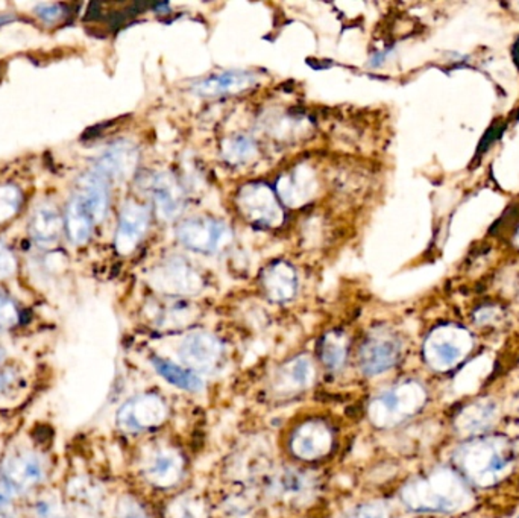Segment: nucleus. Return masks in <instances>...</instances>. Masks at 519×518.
I'll list each match as a JSON object with an SVG mask.
<instances>
[{
  "mask_svg": "<svg viewBox=\"0 0 519 518\" xmlns=\"http://www.w3.org/2000/svg\"><path fill=\"white\" fill-rule=\"evenodd\" d=\"M457 465L474 484L490 486L503 479L514 465V451L497 436L479 438L461 447Z\"/></svg>",
  "mask_w": 519,
  "mask_h": 518,
  "instance_id": "obj_1",
  "label": "nucleus"
},
{
  "mask_svg": "<svg viewBox=\"0 0 519 518\" xmlns=\"http://www.w3.org/2000/svg\"><path fill=\"white\" fill-rule=\"evenodd\" d=\"M404 504L415 511H452L465 499V485L452 471H437L403 489Z\"/></svg>",
  "mask_w": 519,
  "mask_h": 518,
  "instance_id": "obj_2",
  "label": "nucleus"
},
{
  "mask_svg": "<svg viewBox=\"0 0 519 518\" xmlns=\"http://www.w3.org/2000/svg\"><path fill=\"white\" fill-rule=\"evenodd\" d=\"M425 391L416 382H404L380 394L369 406V418L379 427L397 426L406 418L416 413L424 402Z\"/></svg>",
  "mask_w": 519,
  "mask_h": 518,
  "instance_id": "obj_3",
  "label": "nucleus"
},
{
  "mask_svg": "<svg viewBox=\"0 0 519 518\" xmlns=\"http://www.w3.org/2000/svg\"><path fill=\"white\" fill-rule=\"evenodd\" d=\"M472 349V336L459 325H441L428 334L424 344V358L436 371L456 367Z\"/></svg>",
  "mask_w": 519,
  "mask_h": 518,
  "instance_id": "obj_4",
  "label": "nucleus"
},
{
  "mask_svg": "<svg viewBox=\"0 0 519 518\" xmlns=\"http://www.w3.org/2000/svg\"><path fill=\"white\" fill-rule=\"evenodd\" d=\"M237 207L246 221L263 228H277L284 221L278 195L266 183H249L237 194Z\"/></svg>",
  "mask_w": 519,
  "mask_h": 518,
  "instance_id": "obj_5",
  "label": "nucleus"
},
{
  "mask_svg": "<svg viewBox=\"0 0 519 518\" xmlns=\"http://www.w3.org/2000/svg\"><path fill=\"white\" fill-rule=\"evenodd\" d=\"M231 230L224 223L211 218H192L181 223L176 238L194 252L211 254L231 241Z\"/></svg>",
  "mask_w": 519,
  "mask_h": 518,
  "instance_id": "obj_6",
  "label": "nucleus"
},
{
  "mask_svg": "<svg viewBox=\"0 0 519 518\" xmlns=\"http://www.w3.org/2000/svg\"><path fill=\"white\" fill-rule=\"evenodd\" d=\"M403 344L390 330H375L360 350V365L364 374L377 376L398 364Z\"/></svg>",
  "mask_w": 519,
  "mask_h": 518,
  "instance_id": "obj_7",
  "label": "nucleus"
},
{
  "mask_svg": "<svg viewBox=\"0 0 519 518\" xmlns=\"http://www.w3.org/2000/svg\"><path fill=\"white\" fill-rule=\"evenodd\" d=\"M167 418L165 400L156 394H141L128 400L117 413V423L123 431L143 432L160 426Z\"/></svg>",
  "mask_w": 519,
  "mask_h": 518,
  "instance_id": "obj_8",
  "label": "nucleus"
},
{
  "mask_svg": "<svg viewBox=\"0 0 519 518\" xmlns=\"http://www.w3.org/2000/svg\"><path fill=\"white\" fill-rule=\"evenodd\" d=\"M152 283L167 295H194L202 289V278L181 257H169L156 268Z\"/></svg>",
  "mask_w": 519,
  "mask_h": 518,
  "instance_id": "obj_9",
  "label": "nucleus"
},
{
  "mask_svg": "<svg viewBox=\"0 0 519 518\" xmlns=\"http://www.w3.org/2000/svg\"><path fill=\"white\" fill-rule=\"evenodd\" d=\"M0 473L11 488L24 491L43 482L46 465L34 451L14 450L2 460Z\"/></svg>",
  "mask_w": 519,
  "mask_h": 518,
  "instance_id": "obj_10",
  "label": "nucleus"
},
{
  "mask_svg": "<svg viewBox=\"0 0 519 518\" xmlns=\"http://www.w3.org/2000/svg\"><path fill=\"white\" fill-rule=\"evenodd\" d=\"M180 358L187 368L201 373H211L224 358V345L205 332H194L185 336L180 347Z\"/></svg>",
  "mask_w": 519,
  "mask_h": 518,
  "instance_id": "obj_11",
  "label": "nucleus"
},
{
  "mask_svg": "<svg viewBox=\"0 0 519 518\" xmlns=\"http://www.w3.org/2000/svg\"><path fill=\"white\" fill-rule=\"evenodd\" d=\"M319 190V178L309 163H300L282 174L277 181L278 199L287 207L300 209L315 198Z\"/></svg>",
  "mask_w": 519,
  "mask_h": 518,
  "instance_id": "obj_12",
  "label": "nucleus"
},
{
  "mask_svg": "<svg viewBox=\"0 0 519 518\" xmlns=\"http://www.w3.org/2000/svg\"><path fill=\"white\" fill-rule=\"evenodd\" d=\"M333 449V432L324 422H307L296 429L291 451L301 459H319Z\"/></svg>",
  "mask_w": 519,
  "mask_h": 518,
  "instance_id": "obj_13",
  "label": "nucleus"
},
{
  "mask_svg": "<svg viewBox=\"0 0 519 518\" xmlns=\"http://www.w3.org/2000/svg\"><path fill=\"white\" fill-rule=\"evenodd\" d=\"M149 227V210L139 203L125 204L119 218L116 232V250L121 256L131 254Z\"/></svg>",
  "mask_w": 519,
  "mask_h": 518,
  "instance_id": "obj_14",
  "label": "nucleus"
},
{
  "mask_svg": "<svg viewBox=\"0 0 519 518\" xmlns=\"http://www.w3.org/2000/svg\"><path fill=\"white\" fill-rule=\"evenodd\" d=\"M139 150L127 141H116L103 152L96 163L97 174L107 179L123 181L136 172Z\"/></svg>",
  "mask_w": 519,
  "mask_h": 518,
  "instance_id": "obj_15",
  "label": "nucleus"
},
{
  "mask_svg": "<svg viewBox=\"0 0 519 518\" xmlns=\"http://www.w3.org/2000/svg\"><path fill=\"white\" fill-rule=\"evenodd\" d=\"M152 199L158 216L165 221L178 218L184 210V192L170 172H160L152 179Z\"/></svg>",
  "mask_w": 519,
  "mask_h": 518,
  "instance_id": "obj_16",
  "label": "nucleus"
},
{
  "mask_svg": "<svg viewBox=\"0 0 519 518\" xmlns=\"http://www.w3.org/2000/svg\"><path fill=\"white\" fill-rule=\"evenodd\" d=\"M257 83V75L246 70H228V72L216 73L205 77L194 86L193 90L198 96L222 97L253 87Z\"/></svg>",
  "mask_w": 519,
  "mask_h": 518,
  "instance_id": "obj_17",
  "label": "nucleus"
},
{
  "mask_svg": "<svg viewBox=\"0 0 519 518\" xmlns=\"http://www.w3.org/2000/svg\"><path fill=\"white\" fill-rule=\"evenodd\" d=\"M267 491L275 499L296 504L300 500L309 499L313 493V480L306 473L287 468L272 476L267 482Z\"/></svg>",
  "mask_w": 519,
  "mask_h": 518,
  "instance_id": "obj_18",
  "label": "nucleus"
},
{
  "mask_svg": "<svg viewBox=\"0 0 519 518\" xmlns=\"http://www.w3.org/2000/svg\"><path fill=\"white\" fill-rule=\"evenodd\" d=\"M262 285L272 301L286 303L298 291V276L289 263L275 262L263 272Z\"/></svg>",
  "mask_w": 519,
  "mask_h": 518,
  "instance_id": "obj_19",
  "label": "nucleus"
},
{
  "mask_svg": "<svg viewBox=\"0 0 519 518\" xmlns=\"http://www.w3.org/2000/svg\"><path fill=\"white\" fill-rule=\"evenodd\" d=\"M184 470V459L180 453L170 449L157 451L146 467V477L160 488H169L178 484Z\"/></svg>",
  "mask_w": 519,
  "mask_h": 518,
  "instance_id": "obj_20",
  "label": "nucleus"
},
{
  "mask_svg": "<svg viewBox=\"0 0 519 518\" xmlns=\"http://www.w3.org/2000/svg\"><path fill=\"white\" fill-rule=\"evenodd\" d=\"M315 365L310 358L298 356L284 364L275 380V387L280 393H300L310 387L315 382Z\"/></svg>",
  "mask_w": 519,
  "mask_h": 518,
  "instance_id": "obj_21",
  "label": "nucleus"
},
{
  "mask_svg": "<svg viewBox=\"0 0 519 518\" xmlns=\"http://www.w3.org/2000/svg\"><path fill=\"white\" fill-rule=\"evenodd\" d=\"M92 214L94 223H101L107 214L108 189L107 179L97 172H88L78 181V195Z\"/></svg>",
  "mask_w": 519,
  "mask_h": 518,
  "instance_id": "obj_22",
  "label": "nucleus"
},
{
  "mask_svg": "<svg viewBox=\"0 0 519 518\" xmlns=\"http://www.w3.org/2000/svg\"><path fill=\"white\" fill-rule=\"evenodd\" d=\"M63 219L50 205H41L35 210L30 223V232L39 245H54L61 236Z\"/></svg>",
  "mask_w": 519,
  "mask_h": 518,
  "instance_id": "obj_23",
  "label": "nucleus"
},
{
  "mask_svg": "<svg viewBox=\"0 0 519 518\" xmlns=\"http://www.w3.org/2000/svg\"><path fill=\"white\" fill-rule=\"evenodd\" d=\"M93 225H94V221L87 205L79 196H75L68 204L67 214H66V230L68 232V238L76 245H84L90 239Z\"/></svg>",
  "mask_w": 519,
  "mask_h": 518,
  "instance_id": "obj_24",
  "label": "nucleus"
},
{
  "mask_svg": "<svg viewBox=\"0 0 519 518\" xmlns=\"http://www.w3.org/2000/svg\"><path fill=\"white\" fill-rule=\"evenodd\" d=\"M152 364L156 367L157 373L161 377H165L167 382L175 385V386L190 391V393H200L204 389V382L198 374L193 373L192 369L184 368L180 365L174 364L166 359L154 358Z\"/></svg>",
  "mask_w": 519,
  "mask_h": 518,
  "instance_id": "obj_25",
  "label": "nucleus"
},
{
  "mask_svg": "<svg viewBox=\"0 0 519 518\" xmlns=\"http://www.w3.org/2000/svg\"><path fill=\"white\" fill-rule=\"evenodd\" d=\"M348 338L342 332H328L320 340L319 356L322 364L331 371L340 369L344 367L346 356H348Z\"/></svg>",
  "mask_w": 519,
  "mask_h": 518,
  "instance_id": "obj_26",
  "label": "nucleus"
},
{
  "mask_svg": "<svg viewBox=\"0 0 519 518\" xmlns=\"http://www.w3.org/2000/svg\"><path fill=\"white\" fill-rule=\"evenodd\" d=\"M257 143L246 134H234L227 137L222 143V155L225 160L234 166L246 165L257 157Z\"/></svg>",
  "mask_w": 519,
  "mask_h": 518,
  "instance_id": "obj_27",
  "label": "nucleus"
},
{
  "mask_svg": "<svg viewBox=\"0 0 519 518\" xmlns=\"http://www.w3.org/2000/svg\"><path fill=\"white\" fill-rule=\"evenodd\" d=\"M494 415H496V406H492L489 402L476 403L461 412V427L466 432L481 431L489 426Z\"/></svg>",
  "mask_w": 519,
  "mask_h": 518,
  "instance_id": "obj_28",
  "label": "nucleus"
},
{
  "mask_svg": "<svg viewBox=\"0 0 519 518\" xmlns=\"http://www.w3.org/2000/svg\"><path fill=\"white\" fill-rule=\"evenodd\" d=\"M23 196L15 186H0V223H8L14 218L22 205Z\"/></svg>",
  "mask_w": 519,
  "mask_h": 518,
  "instance_id": "obj_29",
  "label": "nucleus"
},
{
  "mask_svg": "<svg viewBox=\"0 0 519 518\" xmlns=\"http://www.w3.org/2000/svg\"><path fill=\"white\" fill-rule=\"evenodd\" d=\"M167 518H205L204 504L200 500L183 497L170 506Z\"/></svg>",
  "mask_w": 519,
  "mask_h": 518,
  "instance_id": "obj_30",
  "label": "nucleus"
},
{
  "mask_svg": "<svg viewBox=\"0 0 519 518\" xmlns=\"http://www.w3.org/2000/svg\"><path fill=\"white\" fill-rule=\"evenodd\" d=\"M19 310L8 296L0 294V332L14 327L19 323Z\"/></svg>",
  "mask_w": 519,
  "mask_h": 518,
  "instance_id": "obj_31",
  "label": "nucleus"
},
{
  "mask_svg": "<svg viewBox=\"0 0 519 518\" xmlns=\"http://www.w3.org/2000/svg\"><path fill=\"white\" fill-rule=\"evenodd\" d=\"M34 11L44 23H55L66 14L64 5H58V4H40V5L35 6Z\"/></svg>",
  "mask_w": 519,
  "mask_h": 518,
  "instance_id": "obj_32",
  "label": "nucleus"
},
{
  "mask_svg": "<svg viewBox=\"0 0 519 518\" xmlns=\"http://www.w3.org/2000/svg\"><path fill=\"white\" fill-rule=\"evenodd\" d=\"M345 518H388V513L380 504H362Z\"/></svg>",
  "mask_w": 519,
  "mask_h": 518,
  "instance_id": "obj_33",
  "label": "nucleus"
},
{
  "mask_svg": "<svg viewBox=\"0 0 519 518\" xmlns=\"http://www.w3.org/2000/svg\"><path fill=\"white\" fill-rule=\"evenodd\" d=\"M15 271V259L6 248L0 243V278L8 277Z\"/></svg>",
  "mask_w": 519,
  "mask_h": 518,
  "instance_id": "obj_34",
  "label": "nucleus"
},
{
  "mask_svg": "<svg viewBox=\"0 0 519 518\" xmlns=\"http://www.w3.org/2000/svg\"><path fill=\"white\" fill-rule=\"evenodd\" d=\"M119 518H148L146 517V513H143V509L140 506H137V504H123V508H121V517Z\"/></svg>",
  "mask_w": 519,
  "mask_h": 518,
  "instance_id": "obj_35",
  "label": "nucleus"
},
{
  "mask_svg": "<svg viewBox=\"0 0 519 518\" xmlns=\"http://www.w3.org/2000/svg\"><path fill=\"white\" fill-rule=\"evenodd\" d=\"M4 359H5V350L0 347V367L4 364Z\"/></svg>",
  "mask_w": 519,
  "mask_h": 518,
  "instance_id": "obj_36",
  "label": "nucleus"
},
{
  "mask_svg": "<svg viewBox=\"0 0 519 518\" xmlns=\"http://www.w3.org/2000/svg\"><path fill=\"white\" fill-rule=\"evenodd\" d=\"M0 518H10V517H8V515H6V513H0Z\"/></svg>",
  "mask_w": 519,
  "mask_h": 518,
  "instance_id": "obj_37",
  "label": "nucleus"
},
{
  "mask_svg": "<svg viewBox=\"0 0 519 518\" xmlns=\"http://www.w3.org/2000/svg\"><path fill=\"white\" fill-rule=\"evenodd\" d=\"M516 243H518V245H519V232H518V236H516Z\"/></svg>",
  "mask_w": 519,
  "mask_h": 518,
  "instance_id": "obj_38",
  "label": "nucleus"
}]
</instances>
